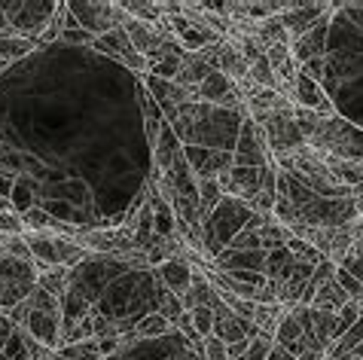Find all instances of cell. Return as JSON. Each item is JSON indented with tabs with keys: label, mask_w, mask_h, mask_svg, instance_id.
Returning a JSON list of instances; mask_svg holds the SVG:
<instances>
[{
	"label": "cell",
	"mask_w": 363,
	"mask_h": 360,
	"mask_svg": "<svg viewBox=\"0 0 363 360\" xmlns=\"http://www.w3.org/2000/svg\"><path fill=\"white\" fill-rule=\"evenodd\" d=\"M257 40L263 46H290V34L284 31L278 16L266 18V22H257Z\"/></svg>",
	"instance_id": "obj_29"
},
{
	"label": "cell",
	"mask_w": 363,
	"mask_h": 360,
	"mask_svg": "<svg viewBox=\"0 0 363 360\" xmlns=\"http://www.w3.org/2000/svg\"><path fill=\"white\" fill-rule=\"evenodd\" d=\"M360 305H363V293H360Z\"/></svg>",
	"instance_id": "obj_59"
},
{
	"label": "cell",
	"mask_w": 363,
	"mask_h": 360,
	"mask_svg": "<svg viewBox=\"0 0 363 360\" xmlns=\"http://www.w3.org/2000/svg\"><path fill=\"white\" fill-rule=\"evenodd\" d=\"M180 303H184V312H193V308H199V305L214 308L220 303V293L208 284V278L201 275V269H193V284H189V290L184 293Z\"/></svg>",
	"instance_id": "obj_19"
},
{
	"label": "cell",
	"mask_w": 363,
	"mask_h": 360,
	"mask_svg": "<svg viewBox=\"0 0 363 360\" xmlns=\"http://www.w3.org/2000/svg\"><path fill=\"white\" fill-rule=\"evenodd\" d=\"M299 74L308 77V79H315V83H320V79H324V74H327V55H324V58H311V62L299 64Z\"/></svg>",
	"instance_id": "obj_44"
},
{
	"label": "cell",
	"mask_w": 363,
	"mask_h": 360,
	"mask_svg": "<svg viewBox=\"0 0 363 360\" xmlns=\"http://www.w3.org/2000/svg\"><path fill=\"white\" fill-rule=\"evenodd\" d=\"M223 198V189H220L217 180H199V217L205 220L211 217V211L220 205Z\"/></svg>",
	"instance_id": "obj_32"
},
{
	"label": "cell",
	"mask_w": 363,
	"mask_h": 360,
	"mask_svg": "<svg viewBox=\"0 0 363 360\" xmlns=\"http://www.w3.org/2000/svg\"><path fill=\"white\" fill-rule=\"evenodd\" d=\"M0 254H4V257H16V259H31V254H28V244H25L22 235L0 238Z\"/></svg>",
	"instance_id": "obj_38"
},
{
	"label": "cell",
	"mask_w": 363,
	"mask_h": 360,
	"mask_svg": "<svg viewBox=\"0 0 363 360\" xmlns=\"http://www.w3.org/2000/svg\"><path fill=\"white\" fill-rule=\"evenodd\" d=\"M348 303V293L342 290L336 281H330L324 287H318L315 293V303H311V308H318V312H339L342 305Z\"/></svg>",
	"instance_id": "obj_28"
},
{
	"label": "cell",
	"mask_w": 363,
	"mask_h": 360,
	"mask_svg": "<svg viewBox=\"0 0 363 360\" xmlns=\"http://www.w3.org/2000/svg\"><path fill=\"white\" fill-rule=\"evenodd\" d=\"M0 281L25 284V287H37V266H34V259L0 257Z\"/></svg>",
	"instance_id": "obj_20"
},
{
	"label": "cell",
	"mask_w": 363,
	"mask_h": 360,
	"mask_svg": "<svg viewBox=\"0 0 363 360\" xmlns=\"http://www.w3.org/2000/svg\"><path fill=\"white\" fill-rule=\"evenodd\" d=\"M250 214H254V211H250L241 198L223 196V198H220V205L211 211V217L201 220V232H205L208 238H214L220 247H229L232 238H235L241 229L247 226Z\"/></svg>",
	"instance_id": "obj_2"
},
{
	"label": "cell",
	"mask_w": 363,
	"mask_h": 360,
	"mask_svg": "<svg viewBox=\"0 0 363 360\" xmlns=\"http://www.w3.org/2000/svg\"><path fill=\"white\" fill-rule=\"evenodd\" d=\"M241 119H245V113H235V110H223V107H211L208 113L193 125V135H189V147L226 150V141H232V137L238 141Z\"/></svg>",
	"instance_id": "obj_1"
},
{
	"label": "cell",
	"mask_w": 363,
	"mask_h": 360,
	"mask_svg": "<svg viewBox=\"0 0 363 360\" xmlns=\"http://www.w3.org/2000/svg\"><path fill=\"white\" fill-rule=\"evenodd\" d=\"M0 34H13V28H9V18L4 13V6H0Z\"/></svg>",
	"instance_id": "obj_55"
},
{
	"label": "cell",
	"mask_w": 363,
	"mask_h": 360,
	"mask_svg": "<svg viewBox=\"0 0 363 360\" xmlns=\"http://www.w3.org/2000/svg\"><path fill=\"white\" fill-rule=\"evenodd\" d=\"M214 71H220L232 86H238L241 79L247 77V62L241 58L235 40H220V49H217V58H214Z\"/></svg>",
	"instance_id": "obj_16"
},
{
	"label": "cell",
	"mask_w": 363,
	"mask_h": 360,
	"mask_svg": "<svg viewBox=\"0 0 363 360\" xmlns=\"http://www.w3.org/2000/svg\"><path fill=\"white\" fill-rule=\"evenodd\" d=\"M327 22L330 18H324V22L315 25L308 34H302L299 40L290 43V55H294L296 64H306V62H311V58H324V52H327Z\"/></svg>",
	"instance_id": "obj_15"
},
{
	"label": "cell",
	"mask_w": 363,
	"mask_h": 360,
	"mask_svg": "<svg viewBox=\"0 0 363 360\" xmlns=\"http://www.w3.org/2000/svg\"><path fill=\"white\" fill-rule=\"evenodd\" d=\"M0 6H4V13L9 18L13 34L37 40V34L43 31L49 22H52L58 4H0Z\"/></svg>",
	"instance_id": "obj_6"
},
{
	"label": "cell",
	"mask_w": 363,
	"mask_h": 360,
	"mask_svg": "<svg viewBox=\"0 0 363 360\" xmlns=\"http://www.w3.org/2000/svg\"><path fill=\"white\" fill-rule=\"evenodd\" d=\"M235 165H245V168H263L266 162H272V153L266 147V135L254 119L245 116L241 119V128H238V141H235Z\"/></svg>",
	"instance_id": "obj_7"
},
{
	"label": "cell",
	"mask_w": 363,
	"mask_h": 360,
	"mask_svg": "<svg viewBox=\"0 0 363 360\" xmlns=\"http://www.w3.org/2000/svg\"><path fill=\"white\" fill-rule=\"evenodd\" d=\"M247 339H241V342H232V345H226V360H241L245 357V351H247Z\"/></svg>",
	"instance_id": "obj_51"
},
{
	"label": "cell",
	"mask_w": 363,
	"mask_h": 360,
	"mask_svg": "<svg viewBox=\"0 0 363 360\" xmlns=\"http://www.w3.org/2000/svg\"><path fill=\"white\" fill-rule=\"evenodd\" d=\"M266 360H296V357L290 354L287 348H281V345L272 342V348H269V357H266Z\"/></svg>",
	"instance_id": "obj_52"
},
{
	"label": "cell",
	"mask_w": 363,
	"mask_h": 360,
	"mask_svg": "<svg viewBox=\"0 0 363 360\" xmlns=\"http://www.w3.org/2000/svg\"><path fill=\"white\" fill-rule=\"evenodd\" d=\"M296 257L287 251V247H275V251L266 254V278L272 281H287L290 272H294Z\"/></svg>",
	"instance_id": "obj_24"
},
{
	"label": "cell",
	"mask_w": 363,
	"mask_h": 360,
	"mask_svg": "<svg viewBox=\"0 0 363 360\" xmlns=\"http://www.w3.org/2000/svg\"><path fill=\"white\" fill-rule=\"evenodd\" d=\"M247 79H250V83H254L257 89H269V92H278V77H275V71H272V64L266 62V55L247 64Z\"/></svg>",
	"instance_id": "obj_31"
},
{
	"label": "cell",
	"mask_w": 363,
	"mask_h": 360,
	"mask_svg": "<svg viewBox=\"0 0 363 360\" xmlns=\"http://www.w3.org/2000/svg\"><path fill=\"white\" fill-rule=\"evenodd\" d=\"M28 336L37 339L40 345L46 348V351H58L62 348V312H31V317H28Z\"/></svg>",
	"instance_id": "obj_11"
},
{
	"label": "cell",
	"mask_w": 363,
	"mask_h": 360,
	"mask_svg": "<svg viewBox=\"0 0 363 360\" xmlns=\"http://www.w3.org/2000/svg\"><path fill=\"white\" fill-rule=\"evenodd\" d=\"M357 220L354 198H315L311 205L299 208V223L311 229H339Z\"/></svg>",
	"instance_id": "obj_3"
},
{
	"label": "cell",
	"mask_w": 363,
	"mask_h": 360,
	"mask_svg": "<svg viewBox=\"0 0 363 360\" xmlns=\"http://www.w3.org/2000/svg\"><path fill=\"white\" fill-rule=\"evenodd\" d=\"M13 186H16V180L0 171V196H4V198H13Z\"/></svg>",
	"instance_id": "obj_53"
},
{
	"label": "cell",
	"mask_w": 363,
	"mask_h": 360,
	"mask_svg": "<svg viewBox=\"0 0 363 360\" xmlns=\"http://www.w3.org/2000/svg\"><path fill=\"white\" fill-rule=\"evenodd\" d=\"M156 308H159V315H162L171 327L177 324V317H180V315H184V303H180V296L168 293L165 287H162V293H159V305H156Z\"/></svg>",
	"instance_id": "obj_36"
},
{
	"label": "cell",
	"mask_w": 363,
	"mask_h": 360,
	"mask_svg": "<svg viewBox=\"0 0 363 360\" xmlns=\"http://www.w3.org/2000/svg\"><path fill=\"white\" fill-rule=\"evenodd\" d=\"M177 43H180V49H184V52H199V49H205V46L220 43V37H217L214 31H208L205 25H189L186 31L177 37Z\"/></svg>",
	"instance_id": "obj_27"
},
{
	"label": "cell",
	"mask_w": 363,
	"mask_h": 360,
	"mask_svg": "<svg viewBox=\"0 0 363 360\" xmlns=\"http://www.w3.org/2000/svg\"><path fill=\"white\" fill-rule=\"evenodd\" d=\"M226 177L232 180V186L238 189V198L247 202L254 193H259V168H245V165H232Z\"/></svg>",
	"instance_id": "obj_21"
},
{
	"label": "cell",
	"mask_w": 363,
	"mask_h": 360,
	"mask_svg": "<svg viewBox=\"0 0 363 360\" xmlns=\"http://www.w3.org/2000/svg\"><path fill=\"white\" fill-rule=\"evenodd\" d=\"M339 269H342V272H348L351 278H354V281H360V284H363V259H360V257H354V254L348 251L345 257H342Z\"/></svg>",
	"instance_id": "obj_48"
},
{
	"label": "cell",
	"mask_w": 363,
	"mask_h": 360,
	"mask_svg": "<svg viewBox=\"0 0 363 360\" xmlns=\"http://www.w3.org/2000/svg\"><path fill=\"white\" fill-rule=\"evenodd\" d=\"M37 287H25V284H9V281H0V312H9V308H16L18 303H25L28 296L34 293Z\"/></svg>",
	"instance_id": "obj_33"
},
{
	"label": "cell",
	"mask_w": 363,
	"mask_h": 360,
	"mask_svg": "<svg viewBox=\"0 0 363 360\" xmlns=\"http://www.w3.org/2000/svg\"><path fill=\"white\" fill-rule=\"evenodd\" d=\"M272 342H275V339H266V336L250 339V345H247V351H245V357H241V360H266Z\"/></svg>",
	"instance_id": "obj_42"
},
{
	"label": "cell",
	"mask_w": 363,
	"mask_h": 360,
	"mask_svg": "<svg viewBox=\"0 0 363 360\" xmlns=\"http://www.w3.org/2000/svg\"><path fill=\"white\" fill-rule=\"evenodd\" d=\"M189 317H193V327H196V333L201 339H208V336H214V308H208V305H199L189 312Z\"/></svg>",
	"instance_id": "obj_37"
},
{
	"label": "cell",
	"mask_w": 363,
	"mask_h": 360,
	"mask_svg": "<svg viewBox=\"0 0 363 360\" xmlns=\"http://www.w3.org/2000/svg\"><path fill=\"white\" fill-rule=\"evenodd\" d=\"M77 244L86 247V251H95L101 257H113V259L135 251L132 229H125V226L123 229H101V232H79Z\"/></svg>",
	"instance_id": "obj_8"
},
{
	"label": "cell",
	"mask_w": 363,
	"mask_h": 360,
	"mask_svg": "<svg viewBox=\"0 0 363 360\" xmlns=\"http://www.w3.org/2000/svg\"><path fill=\"white\" fill-rule=\"evenodd\" d=\"M336 284L345 290L348 293V299H354V303H360V293H363V284L360 281H354L348 272H342V269H336Z\"/></svg>",
	"instance_id": "obj_43"
},
{
	"label": "cell",
	"mask_w": 363,
	"mask_h": 360,
	"mask_svg": "<svg viewBox=\"0 0 363 360\" xmlns=\"http://www.w3.org/2000/svg\"><path fill=\"white\" fill-rule=\"evenodd\" d=\"M290 46H266V62L272 64V71H278V67H284L290 62Z\"/></svg>",
	"instance_id": "obj_46"
},
{
	"label": "cell",
	"mask_w": 363,
	"mask_h": 360,
	"mask_svg": "<svg viewBox=\"0 0 363 360\" xmlns=\"http://www.w3.org/2000/svg\"><path fill=\"white\" fill-rule=\"evenodd\" d=\"M229 247H232V251H263V244H259V235L250 232V229H241V232L229 242Z\"/></svg>",
	"instance_id": "obj_40"
},
{
	"label": "cell",
	"mask_w": 363,
	"mask_h": 360,
	"mask_svg": "<svg viewBox=\"0 0 363 360\" xmlns=\"http://www.w3.org/2000/svg\"><path fill=\"white\" fill-rule=\"evenodd\" d=\"M67 13L77 18L79 28L89 31L92 37H101L113 28H123L125 25V13L119 4H83V0H70L67 4Z\"/></svg>",
	"instance_id": "obj_5"
},
{
	"label": "cell",
	"mask_w": 363,
	"mask_h": 360,
	"mask_svg": "<svg viewBox=\"0 0 363 360\" xmlns=\"http://www.w3.org/2000/svg\"><path fill=\"white\" fill-rule=\"evenodd\" d=\"M37 49L34 40L28 37H18V34H0V62H18V58L31 55Z\"/></svg>",
	"instance_id": "obj_25"
},
{
	"label": "cell",
	"mask_w": 363,
	"mask_h": 360,
	"mask_svg": "<svg viewBox=\"0 0 363 360\" xmlns=\"http://www.w3.org/2000/svg\"><path fill=\"white\" fill-rule=\"evenodd\" d=\"M351 254L363 259V229H360V232L354 235V242H351Z\"/></svg>",
	"instance_id": "obj_54"
},
{
	"label": "cell",
	"mask_w": 363,
	"mask_h": 360,
	"mask_svg": "<svg viewBox=\"0 0 363 360\" xmlns=\"http://www.w3.org/2000/svg\"><path fill=\"white\" fill-rule=\"evenodd\" d=\"M351 198H354V208H357V214H363V193H354Z\"/></svg>",
	"instance_id": "obj_57"
},
{
	"label": "cell",
	"mask_w": 363,
	"mask_h": 360,
	"mask_svg": "<svg viewBox=\"0 0 363 360\" xmlns=\"http://www.w3.org/2000/svg\"><path fill=\"white\" fill-rule=\"evenodd\" d=\"M9 235H25V220L16 211L0 214V238H9Z\"/></svg>",
	"instance_id": "obj_39"
},
{
	"label": "cell",
	"mask_w": 363,
	"mask_h": 360,
	"mask_svg": "<svg viewBox=\"0 0 363 360\" xmlns=\"http://www.w3.org/2000/svg\"><path fill=\"white\" fill-rule=\"evenodd\" d=\"M92 46L98 49V52H107V55L119 58V62H125L128 67H132V71H150L147 58H140L135 49H132V40H128V34L123 31V28H113V31L95 37Z\"/></svg>",
	"instance_id": "obj_10"
},
{
	"label": "cell",
	"mask_w": 363,
	"mask_h": 360,
	"mask_svg": "<svg viewBox=\"0 0 363 360\" xmlns=\"http://www.w3.org/2000/svg\"><path fill=\"white\" fill-rule=\"evenodd\" d=\"M351 354H357V357L363 360V342H360V345H357V348H354V351H351Z\"/></svg>",
	"instance_id": "obj_58"
},
{
	"label": "cell",
	"mask_w": 363,
	"mask_h": 360,
	"mask_svg": "<svg viewBox=\"0 0 363 360\" xmlns=\"http://www.w3.org/2000/svg\"><path fill=\"white\" fill-rule=\"evenodd\" d=\"M259 128H263V135H266V147H269L272 159L287 156V153H294L296 147L306 144V137H302L296 119H294V104L272 110V113L266 116V123Z\"/></svg>",
	"instance_id": "obj_4"
},
{
	"label": "cell",
	"mask_w": 363,
	"mask_h": 360,
	"mask_svg": "<svg viewBox=\"0 0 363 360\" xmlns=\"http://www.w3.org/2000/svg\"><path fill=\"white\" fill-rule=\"evenodd\" d=\"M156 278H159V284H162L168 293L184 299L189 284H193V266H189L186 259H165L162 266H156Z\"/></svg>",
	"instance_id": "obj_14"
},
{
	"label": "cell",
	"mask_w": 363,
	"mask_h": 360,
	"mask_svg": "<svg viewBox=\"0 0 363 360\" xmlns=\"http://www.w3.org/2000/svg\"><path fill=\"white\" fill-rule=\"evenodd\" d=\"M89 312H92V305H89L79 293L67 290V293L62 296V333H67L74 324H79L83 317H89Z\"/></svg>",
	"instance_id": "obj_23"
},
{
	"label": "cell",
	"mask_w": 363,
	"mask_h": 360,
	"mask_svg": "<svg viewBox=\"0 0 363 360\" xmlns=\"http://www.w3.org/2000/svg\"><path fill=\"white\" fill-rule=\"evenodd\" d=\"M123 13L128 18H135V22H147V25H156L162 13H159V4H138V0H123Z\"/></svg>",
	"instance_id": "obj_34"
},
{
	"label": "cell",
	"mask_w": 363,
	"mask_h": 360,
	"mask_svg": "<svg viewBox=\"0 0 363 360\" xmlns=\"http://www.w3.org/2000/svg\"><path fill=\"white\" fill-rule=\"evenodd\" d=\"M6 211H16V208H13V198H4V196H0V214H6Z\"/></svg>",
	"instance_id": "obj_56"
},
{
	"label": "cell",
	"mask_w": 363,
	"mask_h": 360,
	"mask_svg": "<svg viewBox=\"0 0 363 360\" xmlns=\"http://www.w3.org/2000/svg\"><path fill=\"white\" fill-rule=\"evenodd\" d=\"M22 238H25V244H28V254H31L37 272H40V269H49V266H58V235L28 232Z\"/></svg>",
	"instance_id": "obj_18"
},
{
	"label": "cell",
	"mask_w": 363,
	"mask_h": 360,
	"mask_svg": "<svg viewBox=\"0 0 363 360\" xmlns=\"http://www.w3.org/2000/svg\"><path fill=\"white\" fill-rule=\"evenodd\" d=\"M0 257H4V254H0Z\"/></svg>",
	"instance_id": "obj_60"
},
{
	"label": "cell",
	"mask_w": 363,
	"mask_h": 360,
	"mask_svg": "<svg viewBox=\"0 0 363 360\" xmlns=\"http://www.w3.org/2000/svg\"><path fill=\"white\" fill-rule=\"evenodd\" d=\"M336 263H330V259H320V263L315 266V272H311V281L308 284H315V290L318 287H324V284H330V281H336Z\"/></svg>",
	"instance_id": "obj_41"
},
{
	"label": "cell",
	"mask_w": 363,
	"mask_h": 360,
	"mask_svg": "<svg viewBox=\"0 0 363 360\" xmlns=\"http://www.w3.org/2000/svg\"><path fill=\"white\" fill-rule=\"evenodd\" d=\"M201 354H205V360H226V345L217 336H208L201 342Z\"/></svg>",
	"instance_id": "obj_47"
},
{
	"label": "cell",
	"mask_w": 363,
	"mask_h": 360,
	"mask_svg": "<svg viewBox=\"0 0 363 360\" xmlns=\"http://www.w3.org/2000/svg\"><path fill=\"white\" fill-rule=\"evenodd\" d=\"M257 235H259V244H263V251H266V254H269V251H275V247H284V244H287V238H290V232L278 223L275 217H269L266 223L257 229Z\"/></svg>",
	"instance_id": "obj_30"
},
{
	"label": "cell",
	"mask_w": 363,
	"mask_h": 360,
	"mask_svg": "<svg viewBox=\"0 0 363 360\" xmlns=\"http://www.w3.org/2000/svg\"><path fill=\"white\" fill-rule=\"evenodd\" d=\"M123 31L128 34V40H132V49H135V52H138L140 58H147V64L159 55V49H162V43H165V37H162V31H159L156 25L135 22V18H125Z\"/></svg>",
	"instance_id": "obj_12"
},
{
	"label": "cell",
	"mask_w": 363,
	"mask_h": 360,
	"mask_svg": "<svg viewBox=\"0 0 363 360\" xmlns=\"http://www.w3.org/2000/svg\"><path fill=\"white\" fill-rule=\"evenodd\" d=\"M67 278H70V269H65V266H49V269H40V272H37V287L46 290L49 296L62 299L67 293Z\"/></svg>",
	"instance_id": "obj_22"
},
{
	"label": "cell",
	"mask_w": 363,
	"mask_h": 360,
	"mask_svg": "<svg viewBox=\"0 0 363 360\" xmlns=\"http://www.w3.org/2000/svg\"><path fill=\"white\" fill-rule=\"evenodd\" d=\"M294 104L311 110V113H318L320 119L333 116V101L324 95L320 83H315V79H308L302 74H296V83H294Z\"/></svg>",
	"instance_id": "obj_13"
},
{
	"label": "cell",
	"mask_w": 363,
	"mask_h": 360,
	"mask_svg": "<svg viewBox=\"0 0 363 360\" xmlns=\"http://www.w3.org/2000/svg\"><path fill=\"white\" fill-rule=\"evenodd\" d=\"M278 196L287 198V202L294 205L296 211H299V208H306V205H311V202L318 198V193H315V189H311L299 174L281 171V168H278Z\"/></svg>",
	"instance_id": "obj_17"
},
{
	"label": "cell",
	"mask_w": 363,
	"mask_h": 360,
	"mask_svg": "<svg viewBox=\"0 0 363 360\" xmlns=\"http://www.w3.org/2000/svg\"><path fill=\"white\" fill-rule=\"evenodd\" d=\"M13 333H16L13 321H9L6 315H0V354H4V348H6V342H9V339H13Z\"/></svg>",
	"instance_id": "obj_50"
},
{
	"label": "cell",
	"mask_w": 363,
	"mask_h": 360,
	"mask_svg": "<svg viewBox=\"0 0 363 360\" xmlns=\"http://www.w3.org/2000/svg\"><path fill=\"white\" fill-rule=\"evenodd\" d=\"M43 211L52 217V220H58V223H62V220H70V217H74V208H70L67 202H46V205H43Z\"/></svg>",
	"instance_id": "obj_49"
},
{
	"label": "cell",
	"mask_w": 363,
	"mask_h": 360,
	"mask_svg": "<svg viewBox=\"0 0 363 360\" xmlns=\"http://www.w3.org/2000/svg\"><path fill=\"white\" fill-rule=\"evenodd\" d=\"M171 330V324L165 321L159 312H147L144 317H138L135 321V330H132V336L138 339V342H147V339H159V336H165Z\"/></svg>",
	"instance_id": "obj_26"
},
{
	"label": "cell",
	"mask_w": 363,
	"mask_h": 360,
	"mask_svg": "<svg viewBox=\"0 0 363 360\" xmlns=\"http://www.w3.org/2000/svg\"><path fill=\"white\" fill-rule=\"evenodd\" d=\"M284 247H287V251L294 254L296 259H306V263H311V266H318L320 259H324V257L318 254V247H315V244L306 242V238H296V235H290Z\"/></svg>",
	"instance_id": "obj_35"
},
{
	"label": "cell",
	"mask_w": 363,
	"mask_h": 360,
	"mask_svg": "<svg viewBox=\"0 0 363 360\" xmlns=\"http://www.w3.org/2000/svg\"><path fill=\"white\" fill-rule=\"evenodd\" d=\"M330 9H336V6L333 4H290V9H284L278 18L284 25V31L290 34V43H294L302 34H308L315 25L324 22Z\"/></svg>",
	"instance_id": "obj_9"
},
{
	"label": "cell",
	"mask_w": 363,
	"mask_h": 360,
	"mask_svg": "<svg viewBox=\"0 0 363 360\" xmlns=\"http://www.w3.org/2000/svg\"><path fill=\"white\" fill-rule=\"evenodd\" d=\"M31 312H34V305H31V296H28L25 303H18L16 308H9L6 317H9V321H13V327L18 330V327H25V324H28V317H31Z\"/></svg>",
	"instance_id": "obj_45"
}]
</instances>
